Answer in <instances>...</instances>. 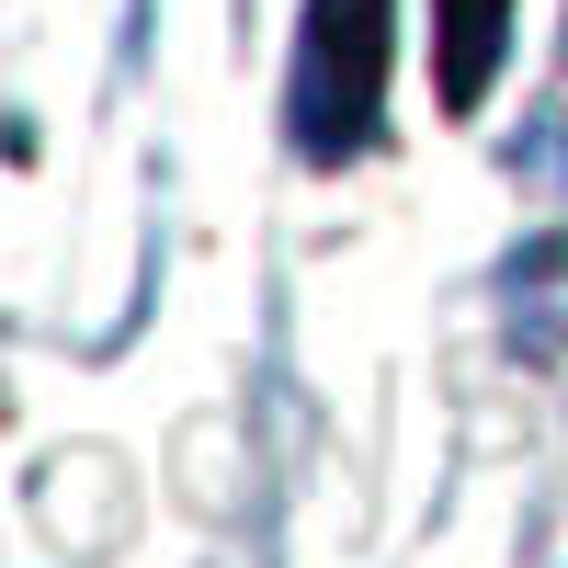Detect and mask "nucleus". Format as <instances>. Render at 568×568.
<instances>
[{
    "mask_svg": "<svg viewBox=\"0 0 568 568\" xmlns=\"http://www.w3.org/2000/svg\"><path fill=\"white\" fill-rule=\"evenodd\" d=\"M387 103V0H307V58H296V136L307 160H353Z\"/></svg>",
    "mask_w": 568,
    "mask_h": 568,
    "instance_id": "f257e3e1",
    "label": "nucleus"
},
{
    "mask_svg": "<svg viewBox=\"0 0 568 568\" xmlns=\"http://www.w3.org/2000/svg\"><path fill=\"white\" fill-rule=\"evenodd\" d=\"M433 45H444V103L466 114L511 45V0H433Z\"/></svg>",
    "mask_w": 568,
    "mask_h": 568,
    "instance_id": "f03ea898",
    "label": "nucleus"
}]
</instances>
